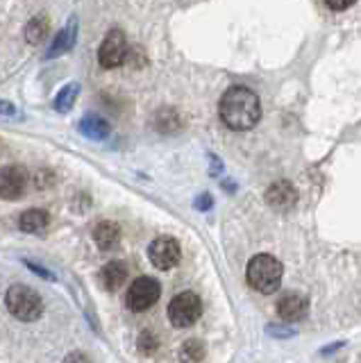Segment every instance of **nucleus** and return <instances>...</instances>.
Returning <instances> with one entry per match:
<instances>
[{"mask_svg":"<svg viewBox=\"0 0 361 363\" xmlns=\"http://www.w3.org/2000/svg\"><path fill=\"white\" fill-rule=\"evenodd\" d=\"M221 121L234 132H245L257 125L262 116V105L255 91L248 86H230L218 102Z\"/></svg>","mask_w":361,"mask_h":363,"instance_id":"nucleus-1","label":"nucleus"},{"mask_svg":"<svg viewBox=\"0 0 361 363\" xmlns=\"http://www.w3.org/2000/svg\"><path fill=\"white\" fill-rule=\"evenodd\" d=\"M5 304H7L9 313H12L16 320H23V323H35L43 313L41 295L35 289L26 286V284H14V286H9L7 295H5Z\"/></svg>","mask_w":361,"mask_h":363,"instance_id":"nucleus-2","label":"nucleus"},{"mask_svg":"<svg viewBox=\"0 0 361 363\" xmlns=\"http://www.w3.org/2000/svg\"><path fill=\"white\" fill-rule=\"evenodd\" d=\"M282 264L270 255H257L245 270L248 284L259 293H275L282 284Z\"/></svg>","mask_w":361,"mask_h":363,"instance_id":"nucleus-3","label":"nucleus"},{"mask_svg":"<svg viewBox=\"0 0 361 363\" xmlns=\"http://www.w3.org/2000/svg\"><path fill=\"white\" fill-rule=\"evenodd\" d=\"M200 315H202V300L191 291L175 295V298L171 300V304H168V320L179 329L198 323Z\"/></svg>","mask_w":361,"mask_h":363,"instance_id":"nucleus-4","label":"nucleus"},{"mask_svg":"<svg viewBox=\"0 0 361 363\" xmlns=\"http://www.w3.org/2000/svg\"><path fill=\"white\" fill-rule=\"evenodd\" d=\"M160 295H162L160 281L152 277H139L130 284V289L126 293V304H128V309L141 313V311H148L150 306L160 300Z\"/></svg>","mask_w":361,"mask_h":363,"instance_id":"nucleus-5","label":"nucleus"},{"mask_svg":"<svg viewBox=\"0 0 361 363\" xmlns=\"http://www.w3.org/2000/svg\"><path fill=\"white\" fill-rule=\"evenodd\" d=\"M128 39L126 34H123V30H111L107 32L105 41L100 43L98 48V62L103 68H118L123 62L128 60Z\"/></svg>","mask_w":361,"mask_h":363,"instance_id":"nucleus-6","label":"nucleus"},{"mask_svg":"<svg viewBox=\"0 0 361 363\" xmlns=\"http://www.w3.org/2000/svg\"><path fill=\"white\" fill-rule=\"evenodd\" d=\"M182 257V247L171 236H160L155 238L148 247V259L157 270H171L179 264Z\"/></svg>","mask_w":361,"mask_h":363,"instance_id":"nucleus-7","label":"nucleus"},{"mask_svg":"<svg viewBox=\"0 0 361 363\" xmlns=\"http://www.w3.org/2000/svg\"><path fill=\"white\" fill-rule=\"evenodd\" d=\"M28 173L23 166H5L0 168V198L3 200H18L26 193Z\"/></svg>","mask_w":361,"mask_h":363,"instance_id":"nucleus-8","label":"nucleus"},{"mask_svg":"<svg viewBox=\"0 0 361 363\" xmlns=\"http://www.w3.org/2000/svg\"><path fill=\"white\" fill-rule=\"evenodd\" d=\"M307 311H309V302L298 293H289L277 302V315L284 323H298L307 315Z\"/></svg>","mask_w":361,"mask_h":363,"instance_id":"nucleus-9","label":"nucleus"},{"mask_svg":"<svg viewBox=\"0 0 361 363\" xmlns=\"http://www.w3.org/2000/svg\"><path fill=\"white\" fill-rule=\"evenodd\" d=\"M266 200H268V204H270L273 209L284 211V209H291L293 204H296L298 193H296V189H293L291 182L279 179V182H275V184H270V186H268V191H266Z\"/></svg>","mask_w":361,"mask_h":363,"instance_id":"nucleus-10","label":"nucleus"},{"mask_svg":"<svg viewBox=\"0 0 361 363\" xmlns=\"http://www.w3.org/2000/svg\"><path fill=\"white\" fill-rule=\"evenodd\" d=\"M77 41V18L73 16L69 23H66V28L55 37V41L50 43V48L46 52L48 60H55V57H60V55H66L69 50H73V45Z\"/></svg>","mask_w":361,"mask_h":363,"instance_id":"nucleus-11","label":"nucleus"},{"mask_svg":"<svg viewBox=\"0 0 361 363\" xmlns=\"http://www.w3.org/2000/svg\"><path fill=\"white\" fill-rule=\"evenodd\" d=\"M128 281V266L123 261H109V264L100 270V284L105 291H116Z\"/></svg>","mask_w":361,"mask_h":363,"instance_id":"nucleus-12","label":"nucleus"},{"mask_svg":"<svg viewBox=\"0 0 361 363\" xmlns=\"http://www.w3.org/2000/svg\"><path fill=\"white\" fill-rule=\"evenodd\" d=\"M77 128H80V132L91 141H105L109 136V132H111L109 123L103 116H96V113H89V116H84Z\"/></svg>","mask_w":361,"mask_h":363,"instance_id":"nucleus-13","label":"nucleus"},{"mask_svg":"<svg viewBox=\"0 0 361 363\" xmlns=\"http://www.w3.org/2000/svg\"><path fill=\"white\" fill-rule=\"evenodd\" d=\"M48 223H50V216L43 209H28L21 213V218H18V227L26 234H41L48 227Z\"/></svg>","mask_w":361,"mask_h":363,"instance_id":"nucleus-14","label":"nucleus"},{"mask_svg":"<svg viewBox=\"0 0 361 363\" xmlns=\"http://www.w3.org/2000/svg\"><path fill=\"white\" fill-rule=\"evenodd\" d=\"M94 241L100 250H111L118 241H121V227L116 223H111V220H105V223H100L96 230H94Z\"/></svg>","mask_w":361,"mask_h":363,"instance_id":"nucleus-15","label":"nucleus"},{"mask_svg":"<svg viewBox=\"0 0 361 363\" xmlns=\"http://www.w3.org/2000/svg\"><path fill=\"white\" fill-rule=\"evenodd\" d=\"M48 30H50V21H48V16H43V14L35 16V18H32V21L28 23V26H26V39H28V43H32V45L41 43L43 39H46Z\"/></svg>","mask_w":361,"mask_h":363,"instance_id":"nucleus-16","label":"nucleus"},{"mask_svg":"<svg viewBox=\"0 0 361 363\" xmlns=\"http://www.w3.org/2000/svg\"><path fill=\"white\" fill-rule=\"evenodd\" d=\"M77 94H80V84L77 82H69L64 89H60V94L55 96V111H60V113L71 111V107L77 100Z\"/></svg>","mask_w":361,"mask_h":363,"instance_id":"nucleus-17","label":"nucleus"},{"mask_svg":"<svg viewBox=\"0 0 361 363\" xmlns=\"http://www.w3.org/2000/svg\"><path fill=\"white\" fill-rule=\"evenodd\" d=\"M205 354H207V350L202 345V340L198 338H189L182 343V347H179V361L182 363H200L205 359Z\"/></svg>","mask_w":361,"mask_h":363,"instance_id":"nucleus-18","label":"nucleus"},{"mask_svg":"<svg viewBox=\"0 0 361 363\" xmlns=\"http://www.w3.org/2000/svg\"><path fill=\"white\" fill-rule=\"evenodd\" d=\"M157 130H162V132H173L179 128V116H177V111L173 109H162L160 113H157Z\"/></svg>","mask_w":361,"mask_h":363,"instance_id":"nucleus-19","label":"nucleus"},{"mask_svg":"<svg viewBox=\"0 0 361 363\" xmlns=\"http://www.w3.org/2000/svg\"><path fill=\"white\" fill-rule=\"evenodd\" d=\"M139 352L145 357H150L157 352V347H160V338H157V334H152L150 329H145V332H141L139 336Z\"/></svg>","mask_w":361,"mask_h":363,"instance_id":"nucleus-20","label":"nucleus"},{"mask_svg":"<svg viewBox=\"0 0 361 363\" xmlns=\"http://www.w3.org/2000/svg\"><path fill=\"white\" fill-rule=\"evenodd\" d=\"M26 266L32 270V272H35V275H39V277H43V279H55V275H52V272H48L46 268H43V266H39V264H35V261H26Z\"/></svg>","mask_w":361,"mask_h":363,"instance_id":"nucleus-21","label":"nucleus"},{"mask_svg":"<svg viewBox=\"0 0 361 363\" xmlns=\"http://www.w3.org/2000/svg\"><path fill=\"white\" fill-rule=\"evenodd\" d=\"M16 113V107L9 100H0V118H9Z\"/></svg>","mask_w":361,"mask_h":363,"instance_id":"nucleus-22","label":"nucleus"},{"mask_svg":"<svg viewBox=\"0 0 361 363\" xmlns=\"http://www.w3.org/2000/svg\"><path fill=\"white\" fill-rule=\"evenodd\" d=\"M64 363H91V361H89L84 352H71V354H66Z\"/></svg>","mask_w":361,"mask_h":363,"instance_id":"nucleus-23","label":"nucleus"},{"mask_svg":"<svg viewBox=\"0 0 361 363\" xmlns=\"http://www.w3.org/2000/svg\"><path fill=\"white\" fill-rule=\"evenodd\" d=\"M330 9H334V11H343V9H350L355 3H343V0H338V3H334V0H327L325 3Z\"/></svg>","mask_w":361,"mask_h":363,"instance_id":"nucleus-24","label":"nucleus"},{"mask_svg":"<svg viewBox=\"0 0 361 363\" xmlns=\"http://www.w3.org/2000/svg\"><path fill=\"white\" fill-rule=\"evenodd\" d=\"M196 207L198 209H209L211 207V198L207 196V193H205V196H200V200L196 202Z\"/></svg>","mask_w":361,"mask_h":363,"instance_id":"nucleus-25","label":"nucleus"}]
</instances>
